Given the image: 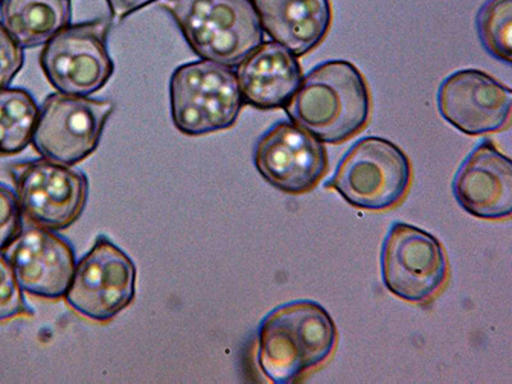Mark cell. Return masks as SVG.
Returning a JSON list of instances; mask_svg holds the SVG:
<instances>
[{"label": "cell", "instance_id": "6da1fadb", "mask_svg": "<svg viewBox=\"0 0 512 384\" xmlns=\"http://www.w3.org/2000/svg\"><path fill=\"white\" fill-rule=\"evenodd\" d=\"M285 111L291 122L323 144L345 143L369 121L367 81L344 59L320 63L303 76Z\"/></svg>", "mask_w": 512, "mask_h": 384}, {"label": "cell", "instance_id": "7a4b0ae2", "mask_svg": "<svg viewBox=\"0 0 512 384\" xmlns=\"http://www.w3.org/2000/svg\"><path fill=\"white\" fill-rule=\"evenodd\" d=\"M337 328L331 315L312 300H297L272 310L258 329V364L276 384L299 381L332 355Z\"/></svg>", "mask_w": 512, "mask_h": 384}, {"label": "cell", "instance_id": "3957f363", "mask_svg": "<svg viewBox=\"0 0 512 384\" xmlns=\"http://www.w3.org/2000/svg\"><path fill=\"white\" fill-rule=\"evenodd\" d=\"M159 7L205 61L237 67L264 43L253 0H162Z\"/></svg>", "mask_w": 512, "mask_h": 384}, {"label": "cell", "instance_id": "277c9868", "mask_svg": "<svg viewBox=\"0 0 512 384\" xmlns=\"http://www.w3.org/2000/svg\"><path fill=\"white\" fill-rule=\"evenodd\" d=\"M173 125L186 136H203L235 126L244 107L231 67L200 61L182 64L169 80Z\"/></svg>", "mask_w": 512, "mask_h": 384}, {"label": "cell", "instance_id": "5b68a950", "mask_svg": "<svg viewBox=\"0 0 512 384\" xmlns=\"http://www.w3.org/2000/svg\"><path fill=\"white\" fill-rule=\"evenodd\" d=\"M410 181L408 155L390 140L367 136L351 146L326 187L352 207L379 212L400 204Z\"/></svg>", "mask_w": 512, "mask_h": 384}, {"label": "cell", "instance_id": "8992f818", "mask_svg": "<svg viewBox=\"0 0 512 384\" xmlns=\"http://www.w3.org/2000/svg\"><path fill=\"white\" fill-rule=\"evenodd\" d=\"M9 172L22 216L31 224L63 231L84 212L89 180L80 169L41 157L15 163Z\"/></svg>", "mask_w": 512, "mask_h": 384}, {"label": "cell", "instance_id": "52a82bcc", "mask_svg": "<svg viewBox=\"0 0 512 384\" xmlns=\"http://www.w3.org/2000/svg\"><path fill=\"white\" fill-rule=\"evenodd\" d=\"M113 111L112 100L50 94L41 105L31 144L43 158L76 166L98 149Z\"/></svg>", "mask_w": 512, "mask_h": 384}, {"label": "cell", "instance_id": "ba28073f", "mask_svg": "<svg viewBox=\"0 0 512 384\" xmlns=\"http://www.w3.org/2000/svg\"><path fill=\"white\" fill-rule=\"evenodd\" d=\"M105 18L70 25L50 39L40 54V67L58 93L90 96L111 80L114 63L108 49Z\"/></svg>", "mask_w": 512, "mask_h": 384}, {"label": "cell", "instance_id": "9c48e42d", "mask_svg": "<svg viewBox=\"0 0 512 384\" xmlns=\"http://www.w3.org/2000/svg\"><path fill=\"white\" fill-rule=\"evenodd\" d=\"M136 265L105 236L76 262L64 299L76 313L108 322L132 304L136 295Z\"/></svg>", "mask_w": 512, "mask_h": 384}, {"label": "cell", "instance_id": "30bf717a", "mask_svg": "<svg viewBox=\"0 0 512 384\" xmlns=\"http://www.w3.org/2000/svg\"><path fill=\"white\" fill-rule=\"evenodd\" d=\"M382 280L387 290L409 303L423 304L442 290L448 263L440 241L413 224H392L383 241Z\"/></svg>", "mask_w": 512, "mask_h": 384}, {"label": "cell", "instance_id": "8fae6325", "mask_svg": "<svg viewBox=\"0 0 512 384\" xmlns=\"http://www.w3.org/2000/svg\"><path fill=\"white\" fill-rule=\"evenodd\" d=\"M259 175L274 189L290 195L305 194L326 175V146L291 121H280L265 131L254 149Z\"/></svg>", "mask_w": 512, "mask_h": 384}, {"label": "cell", "instance_id": "7c38bea8", "mask_svg": "<svg viewBox=\"0 0 512 384\" xmlns=\"http://www.w3.org/2000/svg\"><path fill=\"white\" fill-rule=\"evenodd\" d=\"M437 104L441 116L463 134H496L510 125L512 90L488 73L469 68L443 80Z\"/></svg>", "mask_w": 512, "mask_h": 384}, {"label": "cell", "instance_id": "4fadbf2b", "mask_svg": "<svg viewBox=\"0 0 512 384\" xmlns=\"http://www.w3.org/2000/svg\"><path fill=\"white\" fill-rule=\"evenodd\" d=\"M9 263L22 290L41 299L57 300L66 295L76 267L70 241L47 228H22L6 250Z\"/></svg>", "mask_w": 512, "mask_h": 384}, {"label": "cell", "instance_id": "5bb4252c", "mask_svg": "<svg viewBox=\"0 0 512 384\" xmlns=\"http://www.w3.org/2000/svg\"><path fill=\"white\" fill-rule=\"evenodd\" d=\"M457 203L472 216L488 221L512 213V163L491 140H483L464 159L452 184Z\"/></svg>", "mask_w": 512, "mask_h": 384}, {"label": "cell", "instance_id": "9a60e30c", "mask_svg": "<svg viewBox=\"0 0 512 384\" xmlns=\"http://www.w3.org/2000/svg\"><path fill=\"white\" fill-rule=\"evenodd\" d=\"M244 104L260 109L285 108L303 79L297 57L276 41H267L237 66Z\"/></svg>", "mask_w": 512, "mask_h": 384}, {"label": "cell", "instance_id": "2e32d148", "mask_svg": "<svg viewBox=\"0 0 512 384\" xmlns=\"http://www.w3.org/2000/svg\"><path fill=\"white\" fill-rule=\"evenodd\" d=\"M263 31L297 58L313 52L332 24L331 0H253Z\"/></svg>", "mask_w": 512, "mask_h": 384}, {"label": "cell", "instance_id": "e0dca14e", "mask_svg": "<svg viewBox=\"0 0 512 384\" xmlns=\"http://www.w3.org/2000/svg\"><path fill=\"white\" fill-rule=\"evenodd\" d=\"M72 21V0H0V22L24 49L47 44Z\"/></svg>", "mask_w": 512, "mask_h": 384}, {"label": "cell", "instance_id": "ac0fdd59", "mask_svg": "<svg viewBox=\"0 0 512 384\" xmlns=\"http://www.w3.org/2000/svg\"><path fill=\"white\" fill-rule=\"evenodd\" d=\"M40 108L30 91L0 90V155H16L31 144Z\"/></svg>", "mask_w": 512, "mask_h": 384}, {"label": "cell", "instance_id": "d6986e66", "mask_svg": "<svg viewBox=\"0 0 512 384\" xmlns=\"http://www.w3.org/2000/svg\"><path fill=\"white\" fill-rule=\"evenodd\" d=\"M480 43L489 56L512 62V0H487L477 15Z\"/></svg>", "mask_w": 512, "mask_h": 384}, {"label": "cell", "instance_id": "ffe728a7", "mask_svg": "<svg viewBox=\"0 0 512 384\" xmlns=\"http://www.w3.org/2000/svg\"><path fill=\"white\" fill-rule=\"evenodd\" d=\"M32 314L7 255L0 251V322Z\"/></svg>", "mask_w": 512, "mask_h": 384}, {"label": "cell", "instance_id": "44dd1931", "mask_svg": "<svg viewBox=\"0 0 512 384\" xmlns=\"http://www.w3.org/2000/svg\"><path fill=\"white\" fill-rule=\"evenodd\" d=\"M24 228L16 192L0 182V251H6Z\"/></svg>", "mask_w": 512, "mask_h": 384}, {"label": "cell", "instance_id": "7402d4cb", "mask_svg": "<svg viewBox=\"0 0 512 384\" xmlns=\"http://www.w3.org/2000/svg\"><path fill=\"white\" fill-rule=\"evenodd\" d=\"M25 64L24 48L0 22V90L9 88Z\"/></svg>", "mask_w": 512, "mask_h": 384}, {"label": "cell", "instance_id": "603a6c76", "mask_svg": "<svg viewBox=\"0 0 512 384\" xmlns=\"http://www.w3.org/2000/svg\"><path fill=\"white\" fill-rule=\"evenodd\" d=\"M158 0H107L112 17L116 20H123L131 13L140 11L141 8L149 6Z\"/></svg>", "mask_w": 512, "mask_h": 384}]
</instances>
